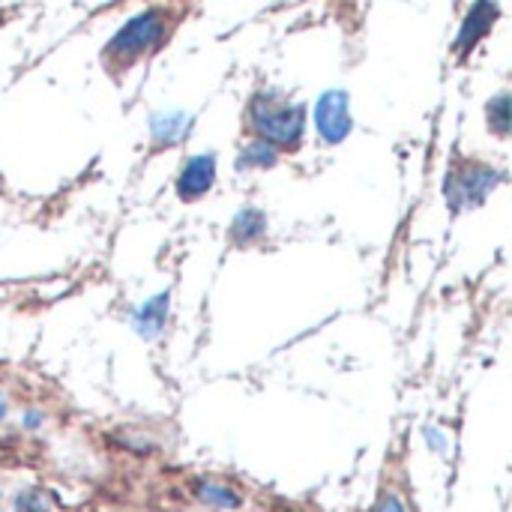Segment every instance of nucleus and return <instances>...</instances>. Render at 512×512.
Returning a JSON list of instances; mask_svg holds the SVG:
<instances>
[{
  "label": "nucleus",
  "mask_w": 512,
  "mask_h": 512,
  "mask_svg": "<svg viewBox=\"0 0 512 512\" xmlns=\"http://www.w3.org/2000/svg\"><path fill=\"white\" fill-rule=\"evenodd\" d=\"M171 27H174V15L162 6L138 12L102 48V66L111 75H123L126 69L138 66L144 57L156 54L168 42Z\"/></svg>",
  "instance_id": "1"
},
{
  "label": "nucleus",
  "mask_w": 512,
  "mask_h": 512,
  "mask_svg": "<svg viewBox=\"0 0 512 512\" xmlns=\"http://www.w3.org/2000/svg\"><path fill=\"white\" fill-rule=\"evenodd\" d=\"M246 123L258 141L270 144L273 150L294 153L303 144L306 111H303V105L282 99L276 90H258L249 102Z\"/></svg>",
  "instance_id": "2"
},
{
  "label": "nucleus",
  "mask_w": 512,
  "mask_h": 512,
  "mask_svg": "<svg viewBox=\"0 0 512 512\" xmlns=\"http://www.w3.org/2000/svg\"><path fill=\"white\" fill-rule=\"evenodd\" d=\"M501 183V174L477 159H465L459 165H453L450 177H447V198L453 204V210H468L486 201V195Z\"/></svg>",
  "instance_id": "3"
},
{
  "label": "nucleus",
  "mask_w": 512,
  "mask_h": 512,
  "mask_svg": "<svg viewBox=\"0 0 512 512\" xmlns=\"http://www.w3.org/2000/svg\"><path fill=\"white\" fill-rule=\"evenodd\" d=\"M315 126L327 144H339L351 132V105L345 90H327L315 105Z\"/></svg>",
  "instance_id": "4"
},
{
  "label": "nucleus",
  "mask_w": 512,
  "mask_h": 512,
  "mask_svg": "<svg viewBox=\"0 0 512 512\" xmlns=\"http://www.w3.org/2000/svg\"><path fill=\"white\" fill-rule=\"evenodd\" d=\"M495 21H498V3L495 0H477L471 6V12L462 21L459 36H456V54H459V60H465L480 45V39L492 30Z\"/></svg>",
  "instance_id": "5"
},
{
  "label": "nucleus",
  "mask_w": 512,
  "mask_h": 512,
  "mask_svg": "<svg viewBox=\"0 0 512 512\" xmlns=\"http://www.w3.org/2000/svg\"><path fill=\"white\" fill-rule=\"evenodd\" d=\"M213 180H216V159L210 153L207 156H192L183 165L180 177H177V195L183 201H198L201 195L210 192Z\"/></svg>",
  "instance_id": "6"
},
{
  "label": "nucleus",
  "mask_w": 512,
  "mask_h": 512,
  "mask_svg": "<svg viewBox=\"0 0 512 512\" xmlns=\"http://www.w3.org/2000/svg\"><path fill=\"white\" fill-rule=\"evenodd\" d=\"M195 495H198L201 504H207V507H213V510H240V504H243V498H240L231 486L210 483V480L198 483V486H195Z\"/></svg>",
  "instance_id": "7"
},
{
  "label": "nucleus",
  "mask_w": 512,
  "mask_h": 512,
  "mask_svg": "<svg viewBox=\"0 0 512 512\" xmlns=\"http://www.w3.org/2000/svg\"><path fill=\"white\" fill-rule=\"evenodd\" d=\"M264 213H258V210H243L237 219H234V225H231V237H234V243H240V246H249V243H255L261 234H264Z\"/></svg>",
  "instance_id": "8"
},
{
  "label": "nucleus",
  "mask_w": 512,
  "mask_h": 512,
  "mask_svg": "<svg viewBox=\"0 0 512 512\" xmlns=\"http://www.w3.org/2000/svg\"><path fill=\"white\" fill-rule=\"evenodd\" d=\"M276 165V150L270 147V144H264V141H252V144H246L243 150H240V159H237V168H249V171H255V168H273Z\"/></svg>",
  "instance_id": "9"
},
{
  "label": "nucleus",
  "mask_w": 512,
  "mask_h": 512,
  "mask_svg": "<svg viewBox=\"0 0 512 512\" xmlns=\"http://www.w3.org/2000/svg\"><path fill=\"white\" fill-rule=\"evenodd\" d=\"M486 114H489V126H492L498 135H507V126H510V96H507V93L495 96V99L489 102Z\"/></svg>",
  "instance_id": "10"
},
{
  "label": "nucleus",
  "mask_w": 512,
  "mask_h": 512,
  "mask_svg": "<svg viewBox=\"0 0 512 512\" xmlns=\"http://www.w3.org/2000/svg\"><path fill=\"white\" fill-rule=\"evenodd\" d=\"M375 512H405V504H402L399 495H384V498L378 501Z\"/></svg>",
  "instance_id": "11"
},
{
  "label": "nucleus",
  "mask_w": 512,
  "mask_h": 512,
  "mask_svg": "<svg viewBox=\"0 0 512 512\" xmlns=\"http://www.w3.org/2000/svg\"><path fill=\"white\" fill-rule=\"evenodd\" d=\"M6 417V399H3V393H0V420Z\"/></svg>",
  "instance_id": "12"
}]
</instances>
